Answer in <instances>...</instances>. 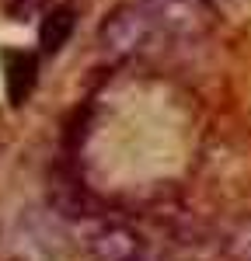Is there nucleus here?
<instances>
[{
  "instance_id": "1",
  "label": "nucleus",
  "mask_w": 251,
  "mask_h": 261,
  "mask_svg": "<svg viewBox=\"0 0 251 261\" xmlns=\"http://www.w3.org/2000/svg\"><path fill=\"white\" fill-rule=\"evenodd\" d=\"M157 35H164L157 28L154 14L143 7V0H129L119 4L105 14L102 28H98V42L108 56L115 60H133V56H143L146 49L154 45Z\"/></svg>"
},
{
  "instance_id": "2",
  "label": "nucleus",
  "mask_w": 251,
  "mask_h": 261,
  "mask_svg": "<svg viewBox=\"0 0 251 261\" xmlns=\"http://www.w3.org/2000/svg\"><path fill=\"white\" fill-rule=\"evenodd\" d=\"M143 7L154 14L164 35L182 42L203 39L216 24V4L209 0H143Z\"/></svg>"
},
{
  "instance_id": "3",
  "label": "nucleus",
  "mask_w": 251,
  "mask_h": 261,
  "mask_svg": "<svg viewBox=\"0 0 251 261\" xmlns=\"http://www.w3.org/2000/svg\"><path fill=\"white\" fill-rule=\"evenodd\" d=\"M87 261H143L146 241L129 223H102L84 244Z\"/></svg>"
},
{
  "instance_id": "4",
  "label": "nucleus",
  "mask_w": 251,
  "mask_h": 261,
  "mask_svg": "<svg viewBox=\"0 0 251 261\" xmlns=\"http://www.w3.org/2000/svg\"><path fill=\"white\" fill-rule=\"evenodd\" d=\"M4 70H7V98H11V105H24L35 81H39V60L32 53L11 49V53H4Z\"/></svg>"
},
{
  "instance_id": "5",
  "label": "nucleus",
  "mask_w": 251,
  "mask_h": 261,
  "mask_svg": "<svg viewBox=\"0 0 251 261\" xmlns=\"http://www.w3.org/2000/svg\"><path fill=\"white\" fill-rule=\"evenodd\" d=\"M73 24H77V14H73V7H53L39 24V45L45 56H56L63 45L70 42L73 35Z\"/></svg>"
},
{
  "instance_id": "6",
  "label": "nucleus",
  "mask_w": 251,
  "mask_h": 261,
  "mask_svg": "<svg viewBox=\"0 0 251 261\" xmlns=\"http://www.w3.org/2000/svg\"><path fill=\"white\" fill-rule=\"evenodd\" d=\"M230 258L234 261H251V223H244L234 237H230Z\"/></svg>"
},
{
  "instance_id": "7",
  "label": "nucleus",
  "mask_w": 251,
  "mask_h": 261,
  "mask_svg": "<svg viewBox=\"0 0 251 261\" xmlns=\"http://www.w3.org/2000/svg\"><path fill=\"white\" fill-rule=\"evenodd\" d=\"M209 4H216V7H220V4H227V0H209Z\"/></svg>"
},
{
  "instance_id": "8",
  "label": "nucleus",
  "mask_w": 251,
  "mask_h": 261,
  "mask_svg": "<svg viewBox=\"0 0 251 261\" xmlns=\"http://www.w3.org/2000/svg\"><path fill=\"white\" fill-rule=\"evenodd\" d=\"M7 261H14V258H7Z\"/></svg>"
}]
</instances>
